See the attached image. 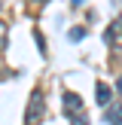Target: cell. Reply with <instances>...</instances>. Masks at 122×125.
Instances as JSON below:
<instances>
[{"mask_svg":"<svg viewBox=\"0 0 122 125\" xmlns=\"http://www.w3.org/2000/svg\"><path fill=\"white\" fill-rule=\"evenodd\" d=\"M110 98H113V89H110V85H104V83H98V104H104V107H107Z\"/></svg>","mask_w":122,"mask_h":125,"instance_id":"4","label":"cell"},{"mask_svg":"<svg viewBox=\"0 0 122 125\" xmlns=\"http://www.w3.org/2000/svg\"><path fill=\"white\" fill-rule=\"evenodd\" d=\"M116 89H119V92H122V76H119V85H116Z\"/></svg>","mask_w":122,"mask_h":125,"instance_id":"6","label":"cell"},{"mask_svg":"<svg viewBox=\"0 0 122 125\" xmlns=\"http://www.w3.org/2000/svg\"><path fill=\"white\" fill-rule=\"evenodd\" d=\"M104 119H107V125H122V107L119 104H110L107 113H104Z\"/></svg>","mask_w":122,"mask_h":125,"instance_id":"3","label":"cell"},{"mask_svg":"<svg viewBox=\"0 0 122 125\" xmlns=\"http://www.w3.org/2000/svg\"><path fill=\"white\" fill-rule=\"evenodd\" d=\"M73 3H79V0H73Z\"/></svg>","mask_w":122,"mask_h":125,"instance_id":"7","label":"cell"},{"mask_svg":"<svg viewBox=\"0 0 122 125\" xmlns=\"http://www.w3.org/2000/svg\"><path fill=\"white\" fill-rule=\"evenodd\" d=\"M64 113L67 116H73V113H79V107H82V101H79V95H73V92H67V95H64Z\"/></svg>","mask_w":122,"mask_h":125,"instance_id":"2","label":"cell"},{"mask_svg":"<svg viewBox=\"0 0 122 125\" xmlns=\"http://www.w3.org/2000/svg\"><path fill=\"white\" fill-rule=\"evenodd\" d=\"M28 122H37L43 119V95H30V107H28V116H24Z\"/></svg>","mask_w":122,"mask_h":125,"instance_id":"1","label":"cell"},{"mask_svg":"<svg viewBox=\"0 0 122 125\" xmlns=\"http://www.w3.org/2000/svg\"><path fill=\"white\" fill-rule=\"evenodd\" d=\"M85 37V28H70V40H82Z\"/></svg>","mask_w":122,"mask_h":125,"instance_id":"5","label":"cell"}]
</instances>
